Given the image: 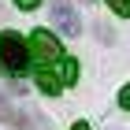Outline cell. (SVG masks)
Listing matches in <instances>:
<instances>
[{
	"label": "cell",
	"mask_w": 130,
	"mask_h": 130,
	"mask_svg": "<svg viewBox=\"0 0 130 130\" xmlns=\"http://www.w3.org/2000/svg\"><path fill=\"white\" fill-rule=\"evenodd\" d=\"M15 4H19V8H26V11H30V8H37V0H15Z\"/></svg>",
	"instance_id": "9"
},
{
	"label": "cell",
	"mask_w": 130,
	"mask_h": 130,
	"mask_svg": "<svg viewBox=\"0 0 130 130\" xmlns=\"http://www.w3.org/2000/svg\"><path fill=\"white\" fill-rule=\"evenodd\" d=\"M52 22H56L67 37L78 34V15H74V8H71L67 0H52Z\"/></svg>",
	"instance_id": "2"
},
{
	"label": "cell",
	"mask_w": 130,
	"mask_h": 130,
	"mask_svg": "<svg viewBox=\"0 0 130 130\" xmlns=\"http://www.w3.org/2000/svg\"><path fill=\"white\" fill-rule=\"evenodd\" d=\"M0 67H4L8 78H22L26 67H30V48H26V41H22L15 30L0 34Z\"/></svg>",
	"instance_id": "1"
},
{
	"label": "cell",
	"mask_w": 130,
	"mask_h": 130,
	"mask_svg": "<svg viewBox=\"0 0 130 130\" xmlns=\"http://www.w3.org/2000/svg\"><path fill=\"white\" fill-rule=\"evenodd\" d=\"M37 86H41V93H48V97H56V93L63 89V86H60V78H56L48 67H45V71H37Z\"/></svg>",
	"instance_id": "5"
},
{
	"label": "cell",
	"mask_w": 130,
	"mask_h": 130,
	"mask_svg": "<svg viewBox=\"0 0 130 130\" xmlns=\"http://www.w3.org/2000/svg\"><path fill=\"white\" fill-rule=\"evenodd\" d=\"M115 15H130V0H108Z\"/></svg>",
	"instance_id": "7"
},
{
	"label": "cell",
	"mask_w": 130,
	"mask_h": 130,
	"mask_svg": "<svg viewBox=\"0 0 130 130\" xmlns=\"http://www.w3.org/2000/svg\"><path fill=\"white\" fill-rule=\"evenodd\" d=\"M71 130H89V126H86V123H74V126H71Z\"/></svg>",
	"instance_id": "10"
},
{
	"label": "cell",
	"mask_w": 130,
	"mask_h": 130,
	"mask_svg": "<svg viewBox=\"0 0 130 130\" xmlns=\"http://www.w3.org/2000/svg\"><path fill=\"white\" fill-rule=\"evenodd\" d=\"M119 104H123V108H130V86H126V89L119 93Z\"/></svg>",
	"instance_id": "8"
},
{
	"label": "cell",
	"mask_w": 130,
	"mask_h": 130,
	"mask_svg": "<svg viewBox=\"0 0 130 130\" xmlns=\"http://www.w3.org/2000/svg\"><path fill=\"white\" fill-rule=\"evenodd\" d=\"M0 119H4V123H11V126H22V115L8 104V97H4V93H0Z\"/></svg>",
	"instance_id": "6"
},
{
	"label": "cell",
	"mask_w": 130,
	"mask_h": 130,
	"mask_svg": "<svg viewBox=\"0 0 130 130\" xmlns=\"http://www.w3.org/2000/svg\"><path fill=\"white\" fill-rule=\"evenodd\" d=\"M82 4H89V0H82Z\"/></svg>",
	"instance_id": "11"
},
{
	"label": "cell",
	"mask_w": 130,
	"mask_h": 130,
	"mask_svg": "<svg viewBox=\"0 0 130 130\" xmlns=\"http://www.w3.org/2000/svg\"><path fill=\"white\" fill-rule=\"evenodd\" d=\"M56 78H60V86H71L78 78V63L74 60H56Z\"/></svg>",
	"instance_id": "4"
},
{
	"label": "cell",
	"mask_w": 130,
	"mask_h": 130,
	"mask_svg": "<svg viewBox=\"0 0 130 130\" xmlns=\"http://www.w3.org/2000/svg\"><path fill=\"white\" fill-rule=\"evenodd\" d=\"M30 48L37 52L41 60H60V41L52 37L48 30H34V37H30Z\"/></svg>",
	"instance_id": "3"
}]
</instances>
